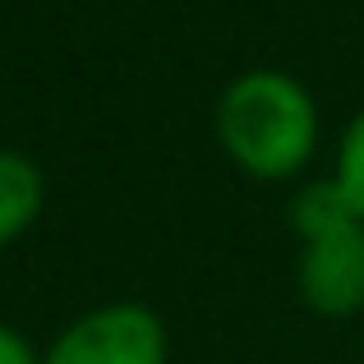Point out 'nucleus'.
<instances>
[{
  "mask_svg": "<svg viewBox=\"0 0 364 364\" xmlns=\"http://www.w3.org/2000/svg\"><path fill=\"white\" fill-rule=\"evenodd\" d=\"M213 129L226 161L249 180H267V185L309 171L323 139L314 92L295 74L272 65L245 70L226 83L213 111Z\"/></svg>",
  "mask_w": 364,
  "mask_h": 364,
  "instance_id": "obj_1",
  "label": "nucleus"
},
{
  "mask_svg": "<svg viewBox=\"0 0 364 364\" xmlns=\"http://www.w3.org/2000/svg\"><path fill=\"white\" fill-rule=\"evenodd\" d=\"M291 231L300 235L295 291L318 318L364 314V217L341 198L332 180L300 185L286 203Z\"/></svg>",
  "mask_w": 364,
  "mask_h": 364,
  "instance_id": "obj_2",
  "label": "nucleus"
},
{
  "mask_svg": "<svg viewBox=\"0 0 364 364\" xmlns=\"http://www.w3.org/2000/svg\"><path fill=\"white\" fill-rule=\"evenodd\" d=\"M166 323L139 300H107L51 337L42 364H166Z\"/></svg>",
  "mask_w": 364,
  "mask_h": 364,
  "instance_id": "obj_3",
  "label": "nucleus"
},
{
  "mask_svg": "<svg viewBox=\"0 0 364 364\" xmlns=\"http://www.w3.org/2000/svg\"><path fill=\"white\" fill-rule=\"evenodd\" d=\"M46 208V176L28 152L0 148V249L23 240Z\"/></svg>",
  "mask_w": 364,
  "mask_h": 364,
  "instance_id": "obj_4",
  "label": "nucleus"
},
{
  "mask_svg": "<svg viewBox=\"0 0 364 364\" xmlns=\"http://www.w3.org/2000/svg\"><path fill=\"white\" fill-rule=\"evenodd\" d=\"M332 185L341 189L350 208L364 217V107L346 120L337 139V166H332Z\"/></svg>",
  "mask_w": 364,
  "mask_h": 364,
  "instance_id": "obj_5",
  "label": "nucleus"
},
{
  "mask_svg": "<svg viewBox=\"0 0 364 364\" xmlns=\"http://www.w3.org/2000/svg\"><path fill=\"white\" fill-rule=\"evenodd\" d=\"M0 364H42V350L14 323H0Z\"/></svg>",
  "mask_w": 364,
  "mask_h": 364,
  "instance_id": "obj_6",
  "label": "nucleus"
}]
</instances>
